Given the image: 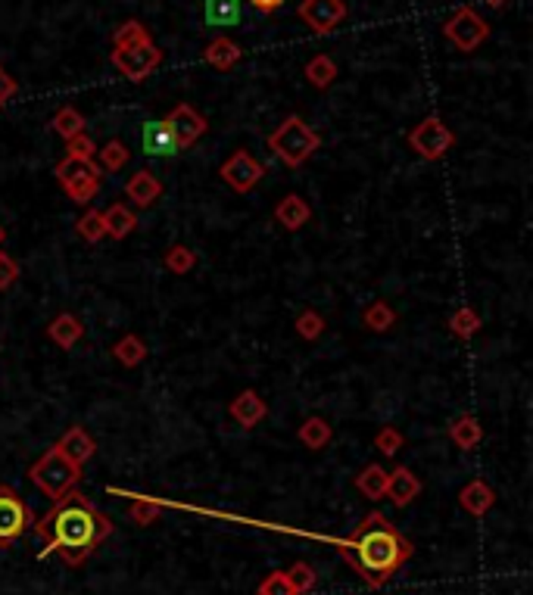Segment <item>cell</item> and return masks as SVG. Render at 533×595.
Here are the masks:
<instances>
[{
    "label": "cell",
    "instance_id": "1",
    "mask_svg": "<svg viewBox=\"0 0 533 595\" xmlns=\"http://www.w3.org/2000/svg\"><path fill=\"white\" fill-rule=\"evenodd\" d=\"M44 549L38 558L59 555L66 564H85L104 539L113 536V520L78 490H69L50 505L41 520H32Z\"/></svg>",
    "mask_w": 533,
    "mask_h": 595
},
{
    "label": "cell",
    "instance_id": "2",
    "mask_svg": "<svg viewBox=\"0 0 533 595\" xmlns=\"http://www.w3.org/2000/svg\"><path fill=\"white\" fill-rule=\"evenodd\" d=\"M340 555L371 586H384L411 558V543L381 511H368L347 539L337 543Z\"/></svg>",
    "mask_w": 533,
    "mask_h": 595
},
{
    "label": "cell",
    "instance_id": "3",
    "mask_svg": "<svg viewBox=\"0 0 533 595\" xmlns=\"http://www.w3.org/2000/svg\"><path fill=\"white\" fill-rule=\"evenodd\" d=\"M319 147H321L319 131H312L300 116H287L272 134H268V150L290 168H300Z\"/></svg>",
    "mask_w": 533,
    "mask_h": 595
},
{
    "label": "cell",
    "instance_id": "4",
    "mask_svg": "<svg viewBox=\"0 0 533 595\" xmlns=\"http://www.w3.org/2000/svg\"><path fill=\"white\" fill-rule=\"evenodd\" d=\"M29 477L47 499L57 502L59 496H66V492L78 486V480H82V468L72 464L69 458L57 449V446H50V449H47L44 455L29 468Z\"/></svg>",
    "mask_w": 533,
    "mask_h": 595
},
{
    "label": "cell",
    "instance_id": "5",
    "mask_svg": "<svg viewBox=\"0 0 533 595\" xmlns=\"http://www.w3.org/2000/svg\"><path fill=\"white\" fill-rule=\"evenodd\" d=\"M443 35H447L452 47H458L462 53H471L490 38V25L471 6H458L447 23H443Z\"/></svg>",
    "mask_w": 533,
    "mask_h": 595
},
{
    "label": "cell",
    "instance_id": "6",
    "mask_svg": "<svg viewBox=\"0 0 533 595\" xmlns=\"http://www.w3.org/2000/svg\"><path fill=\"white\" fill-rule=\"evenodd\" d=\"M452 144H456V134H452L449 128L443 125V119H437V116L421 119L409 131V147L421 159H430V162L447 157Z\"/></svg>",
    "mask_w": 533,
    "mask_h": 595
},
{
    "label": "cell",
    "instance_id": "7",
    "mask_svg": "<svg viewBox=\"0 0 533 595\" xmlns=\"http://www.w3.org/2000/svg\"><path fill=\"white\" fill-rule=\"evenodd\" d=\"M32 527V511L13 486L0 483V545H10Z\"/></svg>",
    "mask_w": 533,
    "mask_h": 595
},
{
    "label": "cell",
    "instance_id": "8",
    "mask_svg": "<svg viewBox=\"0 0 533 595\" xmlns=\"http://www.w3.org/2000/svg\"><path fill=\"white\" fill-rule=\"evenodd\" d=\"M110 59H113V66H116V69L122 72L128 81H144L159 63H163V50H159V47L150 41V44L116 47Z\"/></svg>",
    "mask_w": 533,
    "mask_h": 595
},
{
    "label": "cell",
    "instance_id": "9",
    "mask_svg": "<svg viewBox=\"0 0 533 595\" xmlns=\"http://www.w3.org/2000/svg\"><path fill=\"white\" fill-rule=\"evenodd\" d=\"M296 16L309 25L315 35H330L337 25L347 19V4L343 0H303L296 6Z\"/></svg>",
    "mask_w": 533,
    "mask_h": 595
},
{
    "label": "cell",
    "instance_id": "10",
    "mask_svg": "<svg viewBox=\"0 0 533 595\" xmlns=\"http://www.w3.org/2000/svg\"><path fill=\"white\" fill-rule=\"evenodd\" d=\"M219 175L234 194H249L262 181L266 168H262V162H256L253 157H249L247 150H238L234 157H228L225 162H221Z\"/></svg>",
    "mask_w": 533,
    "mask_h": 595
},
{
    "label": "cell",
    "instance_id": "11",
    "mask_svg": "<svg viewBox=\"0 0 533 595\" xmlns=\"http://www.w3.org/2000/svg\"><path fill=\"white\" fill-rule=\"evenodd\" d=\"M163 122H166L168 128H172L175 140H178V150H187V147H194L206 134V128H209V122L200 116V113L194 110L191 104L172 106Z\"/></svg>",
    "mask_w": 533,
    "mask_h": 595
},
{
    "label": "cell",
    "instance_id": "12",
    "mask_svg": "<svg viewBox=\"0 0 533 595\" xmlns=\"http://www.w3.org/2000/svg\"><path fill=\"white\" fill-rule=\"evenodd\" d=\"M140 147H144L147 157H166L168 159V157H175V153H181L172 128H168L163 119L144 122V128H140Z\"/></svg>",
    "mask_w": 533,
    "mask_h": 595
},
{
    "label": "cell",
    "instance_id": "13",
    "mask_svg": "<svg viewBox=\"0 0 533 595\" xmlns=\"http://www.w3.org/2000/svg\"><path fill=\"white\" fill-rule=\"evenodd\" d=\"M418 492H421V480H418V474L411 468L400 464L396 471H387V490H384V496H387L396 509H406L409 502H415Z\"/></svg>",
    "mask_w": 533,
    "mask_h": 595
},
{
    "label": "cell",
    "instance_id": "14",
    "mask_svg": "<svg viewBox=\"0 0 533 595\" xmlns=\"http://www.w3.org/2000/svg\"><path fill=\"white\" fill-rule=\"evenodd\" d=\"M125 197L138 209L153 206V203L163 197V181H159L150 168H140V172H134L131 178L125 181Z\"/></svg>",
    "mask_w": 533,
    "mask_h": 595
},
{
    "label": "cell",
    "instance_id": "15",
    "mask_svg": "<svg viewBox=\"0 0 533 595\" xmlns=\"http://www.w3.org/2000/svg\"><path fill=\"white\" fill-rule=\"evenodd\" d=\"M57 449L63 452L66 458H69L72 464H78V468H85V462H91L94 452H97V443H94V437L87 434L85 428H69L63 437H59Z\"/></svg>",
    "mask_w": 533,
    "mask_h": 595
},
{
    "label": "cell",
    "instance_id": "16",
    "mask_svg": "<svg viewBox=\"0 0 533 595\" xmlns=\"http://www.w3.org/2000/svg\"><path fill=\"white\" fill-rule=\"evenodd\" d=\"M266 415H268V405H266V399L256 393V390H244V393L231 402V418L244 430L259 428V424L266 421Z\"/></svg>",
    "mask_w": 533,
    "mask_h": 595
},
{
    "label": "cell",
    "instance_id": "17",
    "mask_svg": "<svg viewBox=\"0 0 533 595\" xmlns=\"http://www.w3.org/2000/svg\"><path fill=\"white\" fill-rule=\"evenodd\" d=\"M458 505H462L468 515L483 518L492 505H496V492H492V486L487 480L477 477V480H471V483H465V490L458 492Z\"/></svg>",
    "mask_w": 533,
    "mask_h": 595
},
{
    "label": "cell",
    "instance_id": "18",
    "mask_svg": "<svg viewBox=\"0 0 533 595\" xmlns=\"http://www.w3.org/2000/svg\"><path fill=\"white\" fill-rule=\"evenodd\" d=\"M309 219H312V209H309V203L303 200L300 194H287V197L275 206V221H278L285 231H300V228L309 225Z\"/></svg>",
    "mask_w": 533,
    "mask_h": 595
},
{
    "label": "cell",
    "instance_id": "19",
    "mask_svg": "<svg viewBox=\"0 0 533 595\" xmlns=\"http://www.w3.org/2000/svg\"><path fill=\"white\" fill-rule=\"evenodd\" d=\"M47 337H50V343H57L59 349H72L85 337V324L78 321V315L59 312L50 324H47Z\"/></svg>",
    "mask_w": 533,
    "mask_h": 595
},
{
    "label": "cell",
    "instance_id": "20",
    "mask_svg": "<svg viewBox=\"0 0 533 595\" xmlns=\"http://www.w3.org/2000/svg\"><path fill=\"white\" fill-rule=\"evenodd\" d=\"M240 57H244V50L238 47V41H231L225 35L212 38L203 47V59L209 66H215V69H234V66L240 63Z\"/></svg>",
    "mask_w": 533,
    "mask_h": 595
},
{
    "label": "cell",
    "instance_id": "21",
    "mask_svg": "<svg viewBox=\"0 0 533 595\" xmlns=\"http://www.w3.org/2000/svg\"><path fill=\"white\" fill-rule=\"evenodd\" d=\"M449 439L458 446V449H465V452L477 449V446H481V439H483L481 421H477L474 415H458L456 421L449 424Z\"/></svg>",
    "mask_w": 533,
    "mask_h": 595
},
{
    "label": "cell",
    "instance_id": "22",
    "mask_svg": "<svg viewBox=\"0 0 533 595\" xmlns=\"http://www.w3.org/2000/svg\"><path fill=\"white\" fill-rule=\"evenodd\" d=\"M104 228L113 240H125L128 234L138 228V215H134L125 203H113V206L104 212Z\"/></svg>",
    "mask_w": 533,
    "mask_h": 595
},
{
    "label": "cell",
    "instance_id": "23",
    "mask_svg": "<svg viewBox=\"0 0 533 595\" xmlns=\"http://www.w3.org/2000/svg\"><path fill=\"white\" fill-rule=\"evenodd\" d=\"M53 175H57L59 185H69V181H78V178H104V168H100L94 159L66 157L63 162H57Z\"/></svg>",
    "mask_w": 533,
    "mask_h": 595
},
{
    "label": "cell",
    "instance_id": "24",
    "mask_svg": "<svg viewBox=\"0 0 533 595\" xmlns=\"http://www.w3.org/2000/svg\"><path fill=\"white\" fill-rule=\"evenodd\" d=\"M206 25L215 29H231L240 23V0H203Z\"/></svg>",
    "mask_w": 533,
    "mask_h": 595
},
{
    "label": "cell",
    "instance_id": "25",
    "mask_svg": "<svg viewBox=\"0 0 533 595\" xmlns=\"http://www.w3.org/2000/svg\"><path fill=\"white\" fill-rule=\"evenodd\" d=\"M300 443L306 446V449H312V452H319V449H325V446L330 443V437H334V430H330V424L325 421V418H306V421L300 424Z\"/></svg>",
    "mask_w": 533,
    "mask_h": 595
},
{
    "label": "cell",
    "instance_id": "26",
    "mask_svg": "<svg viewBox=\"0 0 533 595\" xmlns=\"http://www.w3.org/2000/svg\"><path fill=\"white\" fill-rule=\"evenodd\" d=\"M356 490L362 492L366 499H384V490H387V471L381 468V464H366L362 468V474L356 477Z\"/></svg>",
    "mask_w": 533,
    "mask_h": 595
},
{
    "label": "cell",
    "instance_id": "27",
    "mask_svg": "<svg viewBox=\"0 0 533 595\" xmlns=\"http://www.w3.org/2000/svg\"><path fill=\"white\" fill-rule=\"evenodd\" d=\"M337 78V63L328 57V53H319V57H312L306 63V81L312 87H319V91H325V87L334 85Z\"/></svg>",
    "mask_w": 533,
    "mask_h": 595
},
{
    "label": "cell",
    "instance_id": "28",
    "mask_svg": "<svg viewBox=\"0 0 533 595\" xmlns=\"http://www.w3.org/2000/svg\"><path fill=\"white\" fill-rule=\"evenodd\" d=\"M50 128L59 134V138L69 140V138H76V134H82V131H85V116L76 110V106H63V110H59V113H53Z\"/></svg>",
    "mask_w": 533,
    "mask_h": 595
},
{
    "label": "cell",
    "instance_id": "29",
    "mask_svg": "<svg viewBox=\"0 0 533 595\" xmlns=\"http://www.w3.org/2000/svg\"><path fill=\"white\" fill-rule=\"evenodd\" d=\"M113 356H116L125 368H134V365H140L147 358V343L140 340V337H134V334H125L122 340L113 347Z\"/></svg>",
    "mask_w": 533,
    "mask_h": 595
},
{
    "label": "cell",
    "instance_id": "30",
    "mask_svg": "<svg viewBox=\"0 0 533 595\" xmlns=\"http://www.w3.org/2000/svg\"><path fill=\"white\" fill-rule=\"evenodd\" d=\"M97 157H100V168H104V172H119V168L128 166L131 150H128L122 140H106L104 147H97Z\"/></svg>",
    "mask_w": 533,
    "mask_h": 595
},
{
    "label": "cell",
    "instance_id": "31",
    "mask_svg": "<svg viewBox=\"0 0 533 595\" xmlns=\"http://www.w3.org/2000/svg\"><path fill=\"white\" fill-rule=\"evenodd\" d=\"M150 32H147L144 23H138V19H128V23L119 25L116 32H113V47H134V44H150Z\"/></svg>",
    "mask_w": 533,
    "mask_h": 595
},
{
    "label": "cell",
    "instance_id": "32",
    "mask_svg": "<svg viewBox=\"0 0 533 595\" xmlns=\"http://www.w3.org/2000/svg\"><path fill=\"white\" fill-rule=\"evenodd\" d=\"M362 321H366L368 330H375V334H384V330H390L396 324V312L384 300H377V302H371V306L366 309Z\"/></svg>",
    "mask_w": 533,
    "mask_h": 595
},
{
    "label": "cell",
    "instance_id": "33",
    "mask_svg": "<svg viewBox=\"0 0 533 595\" xmlns=\"http://www.w3.org/2000/svg\"><path fill=\"white\" fill-rule=\"evenodd\" d=\"M481 324H483L481 315H477L474 309H468V306H462L456 315L449 318V330L458 337V340H471V337L481 330Z\"/></svg>",
    "mask_w": 533,
    "mask_h": 595
},
{
    "label": "cell",
    "instance_id": "34",
    "mask_svg": "<svg viewBox=\"0 0 533 595\" xmlns=\"http://www.w3.org/2000/svg\"><path fill=\"white\" fill-rule=\"evenodd\" d=\"M163 262L172 275H187V272H194V266H197V253H194L191 247H185V243H175V247H168Z\"/></svg>",
    "mask_w": 533,
    "mask_h": 595
},
{
    "label": "cell",
    "instance_id": "35",
    "mask_svg": "<svg viewBox=\"0 0 533 595\" xmlns=\"http://www.w3.org/2000/svg\"><path fill=\"white\" fill-rule=\"evenodd\" d=\"M76 231L78 238H85L87 243H97L106 238V228H104V212L100 209H87L82 219L76 221Z\"/></svg>",
    "mask_w": 533,
    "mask_h": 595
},
{
    "label": "cell",
    "instance_id": "36",
    "mask_svg": "<svg viewBox=\"0 0 533 595\" xmlns=\"http://www.w3.org/2000/svg\"><path fill=\"white\" fill-rule=\"evenodd\" d=\"M290 590H294V595H306L309 590L315 586V567L306 564V561H296L290 571H285Z\"/></svg>",
    "mask_w": 533,
    "mask_h": 595
},
{
    "label": "cell",
    "instance_id": "37",
    "mask_svg": "<svg viewBox=\"0 0 533 595\" xmlns=\"http://www.w3.org/2000/svg\"><path fill=\"white\" fill-rule=\"evenodd\" d=\"M100 185H104V178H78V181H69V185H63V191H66V197H69L72 203L85 206V203H91L100 194Z\"/></svg>",
    "mask_w": 533,
    "mask_h": 595
},
{
    "label": "cell",
    "instance_id": "38",
    "mask_svg": "<svg viewBox=\"0 0 533 595\" xmlns=\"http://www.w3.org/2000/svg\"><path fill=\"white\" fill-rule=\"evenodd\" d=\"M128 518L138 527H150L153 520L159 518V502H153V499H134V502L128 505Z\"/></svg>",
    "mask_w": 533,
    "mask_h": 595
},
{
    "label": "cell",
    "instance_id": "39",
    "mask_svg": "<svg viewBox=\"0 0 533 595\" xmlns=\"http://www.w3.org/2000/svg\"><path fill=\"white\" fill-rule=\"evenodd\" d=\"M296 334H300L303 340H319V337L325 334V318L309 309V312H303L296 318Z\"/></svg>",
    "mask_w": 533,
    "mask_h": 595
},
{
    "label": "cell",
    "instance_id": "40",
    "mask_svg": "<svg viewBox=\"0 0 533 595\" xmlns=\"http://www.w3.org/2000/svg\"><path fill=\"white\" fill-rule=\"evenodd\" d=\"M66 157L94 159V157H97V144H94V140L82 131V134H76V138L66 140Z\"/></svg>",
    "mask_w": 533,
    "mask_h": 595
},
{
    "label": "cell",
    "instance_id": "41",
    "mask_svg": "<svg viewBox=\"0 0 533 595\" xmlns=\"http://www.w3.org/2000/svg\"><path fill=\"white\" fill-rule=\"evenodd\" d=\"M256 595H294V590H290L285 571H275V573H268V577L262 580Z\"/></svg>",
    "mask_w": 533,
    "mask_h": 595
},
{
    "label": "cell",
    "instance_id": "42",
    "mask_svg": "<svg viewBox=\"0 0 533 595\" xmlns=\"http://www.w3.org/2000/svg\"><path fill=\"white\" fill-rule=\"evenodd\" d=\"M375 446L384 452V455H396V452L402 449V434L396 428H384V430H377Z\"/></svg>",
    "mask_w": 533,
    "mask_h": 595
},
{
    "label": "cell",
    "instance_id": "43",
    "mask_svg": "<svg viewBox=\"0 0 533 595\" xmlns=\"http://www.w3.org/2000/svg\"><path fill=\"white\" fill-rule=\"evenodd\" d=\"M16 281H19V262L10 253H0V290H6Z\"/></svg>",
    "mask_w": 533,
    "mask_h": 595
},
{
    "label": "cell",
    "instance_id": "44",
    "mask_svg": "<svg viewBox=\"0 0 533 595\" xmlns=\"http://www.w3.org/2000/svg\"><path fill=\"white\" fill-rule=\"evenodd\" d=\"M16 91H19V81L10 76V72L0 66V110H4L6 104H10L13 97H16Z\"/></svg>",
    "mask_w": 533,
    "mask_h": 595
},
{
    "label": "cell",
    "instance_id": "45",
    "mask_svg": "<svg viewBox=\"0 0 533 595\" xmlns=\"http://www.w3.org/2000/svg\"><path fill=\"white\" fill-rule=\"evenodd\" d=\"M249 6H253V10H259V13H275L278 10V6H285V0H247Z\"/></svg>",
    "mask_w": 533,
    "mask_h": 595
},
{
    "label": "cell",
    "instance_id": "46",
    "mask_svg": "<svg viewBox=\"0 0 533 595\" xmlns=\"http://www.w3.org/2000/svg\"><path fill=\"white\" fill-rule=\"evenodd\" d=\"M483 4H487V6H505L509 0H483Z\"/></svg>",
    "mask_w": 533,
    "mask_h": 595
},
{
    "label": "cell",
    "instance_id": "47",
    "mask_svg": "<svg viewBox=\"0 0 533 595\" xmlns=\"http://www.w3.org/2000/svg\"><path fill=\"white\" fill-rule=\"evenodd\" d=\"M4 240H6V231H4V225H0V243H4Z\"/></svg>",
    "mask_w": 533,
    "mask_h": 595
}]
</instances>
